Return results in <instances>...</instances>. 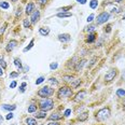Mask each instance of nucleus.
<instances>
[{
	"mask_svg": "<svg viewBox=\"0 0 125 125\" xmlns=\"http://www.w3.org/2000/svg\"><path fill=\"white\" fill-rule=\"evenodd\" d=\"M110 114H111V112H110L109 108H104V109L99 110L98 112L96 113V120L98 122L106 121V120L110 117Z\"/></svg>",
	"mask_w": 125,
	"mask_h": 125,
	"instance_id": "1",
	"label": "nucleus"
},
{
	"mask_svg": "<svg viewBox=\"0 0 125 125\" xmlns=\"http://www.w3.org/2000/svg\"><path fill=\"white\" fill-rule=\"evenodd\" d=\"M54 106V103H53L52 99H49V98H45V99H42L40 101V109L42 111H48V110H51Z\"/></svg>",
	"mask_w": 125,
	"mask_h": 125,
	"instance_id": "2",
	"label": "nucleus"
},
{
	"mask_svg": "<svg viewBox=\"0 0 125 125\" xmlns=\"http://www.w3.org/2000/svg\"><path fill=\"white\" fill-rule=\"evenodd\" d=\"M52 94H53V90L49 86L42 87V89H40L38 92V96H40V97H49Z\"/></svg>",
	"mask_w": 125,
	"mask_h": 125,
	"instance_id": "3",
	"label": "nucleus"
},
{
	"mask_svg": "<svg viewBox=\"0 0 125 125\" xmlns=\"http://www.w3.org/2000/svg\"><path fill=\"white\" fill-rule=\"evenodd\" d=\"M72 94V91H71L69 87L67 86H62V89H59L58 91V98H64V97H69Z\"/></svg>",
	"mask_w": 125,
	"mask_h": 125,
	"instance_id": "4",
	"label": "nucleus"
},
{
	"mask_svg": "<svg viewBox=\"0 0 125 125\" xmlns=\"http://www.w3.org/2000/svg\"><path fill=\"white\" fill-rule=\"evenodd\" d=\"M109 16L110 14L108 12H103L101 14H99L98 16H97V25H100V24H104V23H106L108 20H109Z\"/></svg>",
	"mask_w": 125,
	"mask_h": 125,
	"instance_id": "5",
	"label": "nucleus"
},
{
	"mask_svg": "<svg viewBox=\"0 0 125 125\" xmlns=\"http://www.w3.org/2000/svg\"><path fill=\"white\" fill-rule=\"evenodd\" d=\"M115 76H117V70H115V69H111L109 72L105 76V80L106 81H111L115 78Z\"/></svg>",
	"mask_w": 125,
	"mask_h": 125,
	"instance_id": "6",
	"label": "nucleus"
},
{
	"mask_svg": "<svg viewBox=\"0 0 125 125\" xmlns=\"http://www.w3.org/2000/svg\"><path fill=\"white\" fill-rule=\"evenodd\" d=\"M39 18H40V12H39L38 10H35L34 12L31 13V22L34 23V24H36L37 22L39 21Z\"/></svg>",
	"mask_w": 125,
	"mask_h": 125,
	"instance_id": "7",
	"label": "nucleus"
},
{
	"mask_svg": "<svg viewBox=\"0 0 125 125\" xmlns=\"http://www.w3.org/2000/svg\"><path fill=\"white\" fill-rule=\"evenodd\" d=\"M58 40L61 42H69L71 40V37L68 34H62L58 36Z\"/></svg>",
	"mask_w": 125,
	"mask_h": 125,
	"instance_id": "8",
	"label": "nucleus"
},
{
	"mask_svg": "<svg viewBox=\"0 0 125 125\" xmlns=\"http://www.w3.org/2000/svg\"><path fill=\"white\" fill-rule=\"evenodd\" d=\"M17 45V41H15V40H11L10 42L8 43V45H7V48H6V50H7V52H11V51H13L14 50V48Z\"/></svg>",
	"mask_w": 125,
	"mask_h": 125,
	"instance_id": "9",
	"label": "nucleus"
},
{
	"mask_svg": "<svg viewBox=\"0 0 125 125\" xmlns=\"http://www.w3.org/2000/svg\"><path fill=\"white\" fill-rule=\"evenodd\" d=\"M32 11H35V4L32 2H29L26 7V14H31Z\"/></svg>",
	"mask_w": 125,
	"mask_h": 125,
	"instance_id": "10",
	"label": "nucleus"
},
{
	"mask_svg": "<svg viewBox=\"0 0 125 125\" xmlns=\"http://www.w3.org/2000/svg\"><path fill=\"white\" fill-rule=\"evenodd\" d=\"M85 95H86L85 91H81L80 93L77 94V96H76V98H75V101H80V100H82V99L85 97Z\"/></svg>",
	"mask_w": 125,
	"mask_h": 125,
	"instance_id": "11",
	"label": "nucleus"
},
{
	"mask_svg": "<svg viewBox=\"0 0 125 125\" xmlns=\"http://www.w3.org/2000/svg\"><path fill=\"white\" fill-rule=\"evenodd\" d=\"M85 62H86V61H85V59H83V61H81V62H77V66L75 67V70H76V71H80L81 69H82V67L85 65Z\"/></svg>",
	"mask_w": 125,
	"mask_h": 125,
	"instance_id": "12",
	"label": "nucleus"
},
{
	"mask_svg": "<svg viewBox=\"0 0 125 125\" xmlns=\"http://www.w3.org/2000/svg\"><path fill=\"white\" fill-rule=\"evenodd\" d=\"M39 32H40L41 36H48L50 34V28H48V27H41L39 29Z\"/></svg>",
	"mask_w": 125,
	"mask_h": 125,
	"instance_id": "13",
	"label": "nucleus"
},
{
	"mask_svg": "<svg viewBox=\"0 0 125 125\" xmlns=\"http://www.w3.org/2000/svg\"><path fill=\"white\" fill-rule=\"evenodd\" d=\"M87 118H89V113L87 112H83V113H80L78 117V120L79 121H85V120H87Z\"/></svg>",
	"mask_w": 125,
	"mask_h": 125,
	"instance_id": "14",
	"label": "nucleus"
},
{
	"mask_svg": "<svg viewBox=\"0 0 125 125\" xmlns=\"http://www.w3.org/2000/svg\"><path fill=\"white\" fill-rule=\"evenodd\" d=\"M62 118V115L58 114V113H53V114L50 117V120H54V121H56V120H61Z\"/></svg>",
	"mask_w": 125,
	"mask_h": 125,
	"instance_id": "15",
	"label": "nucleus"
},
{
	"mask_svg": "<svg viewBox=\"0 0 125 125\" xmlns=\"http://www.w3.org/2000/svg\"><path fill=\"white\" fill-rule=\"evenodd\" d=\"M36 117H37V119H44V118L47 117V114H45V111H40V112H37Z\"/></svg>",
	"mask_w": 125,
	"mask_h": 125,
	"instance_id": "16",
	"label": "nucleus"
},
{
	"mask_svg": "<svg viewBox=\"0 0 125 125\" xmlns=\"http://www.w3.org/2000/svg\"><path fill=\"white\" fill-rule=\"evenodd\" d=\"M26 123H27V125H36L37 121L35 119H32V118H28V119L26 120Z\"/></svg>",
	"mask_w": 125,
	"mask_h": 125,
	"instance_id": "17",
	"label": "nucleus"
},
{
	"mask_svg": "<svg viewBox=\"0 0 125 125\" xmlns=\"http://www.w3.org/2000/svg\"><path fill=\"white\" fill-rule=\"evenodd\" d=\"M96 39V34H91V35H89V38H87V42L89 43H91V42H93V41Z\"/></svg>",
	"mask_w": 125,
	"mask_h": 125,
	"instance_id": "18",
	"label": "nucleus"
},
{
	"mask_svg": "<svg viewBox=\"0 0 125 125\" xmlns=\"http://www.w3.org/2000/svg\"><path fill=\"white\" fill-rule=\"evenodd\" d=\"M14 65L17 67L18 69H22V62H21L20 58H15L14 59Z\"/></svg>",
	"mask_w": 125,
	"mask_h": 125,
	"instance_id": "19",
	"label": "nucleus"
},
{
	"mask_svg": "<svg viewBox=\"0 0 125 125\" xmlns=\"http://www.w3.org/2000/svg\"><path fill=\"white\" fill-rule=\"evenodd\" d=\"M15 106H10V105H3L2 106V109L3 110H14L15 109Z\"/></svg>",
	"mask_w": 125,
	"mask_h": 125,
	"instance_id": "20",
	"label": "nucleus"
},
{
	"mask_svg": "<svg viewBox=\"0 0 125 125\" xmlns=\"http://www.w3.org/2000/svg\"><path fill=\"white\" fill-rule=\"evenodd\" d=\"M117 95L119 97H123V96H125V90H123V89H119L117 91Z\"/></svg>",
	"mask_w": 125,
	"mask_h": 125,
	"instance_id": "21",
	"label": "nucleus"
},
{
	"mask_svg": "<svg viewBox=\"0 0 125 125\" xmlns=\"http://www.w3.org/2000/svg\"><path fill=\"white\" fill-rule=\"evenodd\" d=\"M90 6H91L92 9H96L97 6H98V1H97V0H92V1L90 2Z\"/></svg>",
	"mask_w": 125,
	"mask_h": 125,
	"instance_id": "22",
	"label": "nucleus"
},
{
	"mask_svg": "<svg viewBox=\"0 0 125 125\" xmlns=\"http://www.w3.org/2000/svg\"><path fill=\"white\" fill-rule=\"evenodd\" d=\"M71 15H72L71 13H58V14H57L58 17H70Z\"/></svg>",
	"mask_w": 125,
	"mask_h": 125,
	"instance_id": "23",
	"label": "nucleus"
},
{
	"mask_svg": "<svg viewBox=\"0 0 125 125\" xmlns=\"http://www.w3.org/2000/svg\"><path fill=\"white\" fill-rule=\"evenodd\" d=\"M34 42H35V40H34V39H32V40L30 41V43H29V45H28V47H26V48L24 49V52H27V51H28V50H30V49L32 48V45H34Z\"/></svg>",
	"mask_w": 125,
	"mask_h": 125,
	"instance_id": "24",
	"label": "nucleus"
},
{
	"mask_svg": "<svg viewBox=\"0 0 125 125\" xmlns=\"http://www.w3.org/2000/svg\"><path fill=\"white\" fill-rule=\"evenodd\" d=\"M29 26H30V21H29L28 18L24 20V27L25 28H29Z\"/></svg>",
	"mask_w": 125,
	"mask_h": 125,
	"instance_id": "25",
	"label": "nucleus"
},
{
	"mask_svg": "<svg viewBox=\"0 0 125 125\" xmlns=\"http://www.w3.org/2000/svg\"><path fill=\"white\" fill-rule=\"evenodd\" d=\"M36 110H37V108H36V106H34V105H31V106H29V107H28V112L29 113L35 112Z\"/></svg>",
	"mask_w": 125,
	"mask_h": 125,
	"instance_id": "26",
	"label": "nucleus"
},
{
	"mask_svg": "<svg viewBox=\"0 0 125 125\" xmlns=\"http://www.w3.org/2000/svg\"><path fill=\"white\" fill-rule=\"evenodd\" d=\"M0 7H1L2 9H8L9 8V3L8 2H6V1H2L1 3H0Z\"/></svg>",
	"mask_w": 125,
	"mask_h": 125,
	"instance_id": "27",
	"label": "nucleus"
},
{
	"mask_svg": "<svg viewBox=\"0 0 125 125\" xmlns=\"http://www.w3.org/2000/svg\"><path fill=\"white\" fill-rule=\"evenodd\" d=\"M80 83H81V81H80V80H77V81H76V82H73L72 84H71V86H72L73 89H76V87H77L78 85L80 84Z\"/></svg>",
	"mask_w": 125,
	"mask_h": 125,
	"instance_id": "28",
	"label": "nucleus"
},
{
	"mask_svg": "<svg viewBox=\"0 0 125 125\" xmlns=\"http://www.w3.org/2000/svg\"><path fill=\"white\" fill-rule=\"evenodd\" d=\"M64 80L65 81H72L73 80V77H72V76H65Z\"/></svg>",
	"mask_w": 125,
	"mask_h": 125,
	"instance_id": "29",
	"label": "nucleus"
},
{
	"mask_svg": "<svg viewBox=\"0 0 125 125\" xmlns=\"http://www.w3.org/2000/svg\"><path fill=\"white\" fill-rule=\"evenodd\" d=\"M43 81H44V77H40V78L38 79V80L36 81V84H37V85H38V84H40V83H42Z\"/></svg>",
	"mask_w": 125,
	"mask_h": 125,
	"instance_id": "30",
	"label": "nucleus"
},
{
	"mask_svg": "<svg viewBox=\"0 0 125 125\" xmlns=\"http://www.w3.org/2000/svg\"><path fill=\"white\" fill-rule=\"evenodd\" d=\"M57 66H58V65H57V62H52V64L50 65V68L53 70V69H56Z\"/></svg>",
	"mask_w": 125,
	"mask_h": 125,
	"instance_id": "31",
	"label": "nucleus"
},
{
	"mask_svg": "<svg viewBox=\"0 0 125 125\" xmlns=\"http://www.w3.org/2000/svg\"><path fill=\"white\" fill-rule=\"evenodd\" d=\"M0 66H1V68H6L7 67V64H6V62L3 61V59H0Z\"/></svg>",
	"mask_w": 125,
	"mask_h": 125,
	"instance_id": "32",
	"label": "nucleus"
},
{
	"mask_svg": "<svg viewBox=\"0 0 125 125\" xmlns=\"http://www.w3.org/2000/svg\"><path fill=\"white\" fill-rule=\"evenodd\" d=\"M50 82L52 83V84H54V85H57V84H58V82L56 81V79H54V78H51V79H50Z\"/></svg>",
	"mask_w": 125,
	"mask_h": 125,
	"instance_id": "33",
	"label": "nucleus"
},
{
	"mask_svg": "<svg viewBox=\"0 0 125 125\" xmlns=\"http://www.w3.org/2000/svg\"><path fill=\"white\" fill-rule=\"evenodd\" d=\"M86 30L89 31V32L94 31V30H95V26H93V25H92V26H89V27H87V29H86Z\"/></svg>",
	"mask_w": 125,
	"mask_h": 125,
	"instance_id": "34",
	"label": "nucleus"
},
{
	"mask_svg": "<svg viewBox=\"0 0 125 125\" xmlns=\"http://www.w3.org/2000/svg\"><path fill=\"white\" fill-rule=\"evenodd\" d=\"M6 28H7V24H3V26H2L1 28H0V35L3 34V31L6 30Z\"/></svg>",
	"mask_w": 125,
	"mask_h": 125,
	"instance_id": "35",
	"label": "nucleus"
},
{
	"mask_svg": "<svg viewBox=\"0 0 125 125\" xmlns=\"http://www.w3.org/2000/svg\"><path fill=\"white\" fill-rule=\"evenodd\" d=\"M25 87H26V83H23V84L22 85H21V92H22V93H23V92H24L25 91Z\"/></svg>",
	"mask_w": 125,
	"mask_h": 125,
	"instance_id": "36",
	"label": "nucleus"
},
{
	"mask_svg": "<svg viewBox=\"0 0 125 125\" xmlns=\"http://www.w3.org/2000/svg\"><path fill=\"white\" fill-rule=\"evenodd\" d=\"M70 113H71V110L70 109H67L66 111H65V117H69Z\"/></svg>",
	"mask_w": 125,
	"mask_h": 125,
	"instance_id": "37",
	"label": "nucleus"
},
{
	"mask_svg": "<svg viewBox=\"0 0 125 125\" xmlns=\"http://www.w3.org/2000/svg\"><path fill=\"white\" fill-rule=\"evenodd\" d=\"M93 18H94V14H91L89 17H87V22H92V21H93Z\"/></svg>",
	"mask_w": 125,
	"mask_h": 125,
	"instance_id": "38",
	"label": "nucleus"
},
{
	"mask_svg": "<svg viewBox=\"0 0 125 125\" xmlns=\"http://www.w3.org/2000/svg\"><path fill=\"white\" fill-rule=\"evenodd\" d=\"M15 86H16V81H13V82L10 84V87H11V89H14Z\"/></svg>",
	"mask_w": 125,
	"mask_h": 125,
	"instance_id": "39",
	"label": "nucleus"
},
{
	"mask_svg": "<svg viewBox=\"0 0 125 125\" xmlns=\"http://www.w3.org/2000/svg\"><path fill=\"white\" fill-rule=\"evenodd\" d=\"M17 76H18V73H17V72H12V73L10 75V77H11V78H16Z\"/></svg>",
	"mask_w": 125,
	"mask_h": 125,
	"instance_id": "40",
	"label": "nucleus"
},
{
	"mask_svg": "<svg viewBox=\"0 0 125 125\" xmlns=\"http://www.w3.org/2000/svg\"><path fill=\"white\" fill-rule=\"evenodd\" d=\"M12 118H13V113H11V112L7 115V120H10V119H12Z\"/></svg>",
	"mask_w": 125,
	"mask_h": 125,
	"instance_id": "41",
	"label": "nucleus"
},
{
	"mask_svg": "<svg viewBox=\"0 0 125 125\" xmlns=\"http://www.w3.org/2000/svg\"><path fill=\"white\" fill-rule=\"evenodd\" d=\"M78 2H80L81 4H84V3H86V0H77Z\"/></svg>",
	"mask_w": 125,
	"mask_h": 125,
	"instance_id": "42",
	"label": "nucleus"
},
{
	"mask_svg": "<svg viewBox=\"0 0 125 125\" xmlns=\"http://www.w3.org/2000/svg\"><path fill=\"white\" fill-rule=\"evenodd\" d=\"M3 73H4L3 68H0V77H1V76H3Z\"/></svg>",
	"mask_w": 125,
	"mask_h": 125,
	"instance_id": "43",
	"label": "nucleus"
},
{
	"mask_svg": "<svg viewBox=\"0 0 125 125\" xmlns=\"http://www.w3.org/2000/svg\"><path fill=\"white\" fill-rule=\"evenodd\" d=\"M39 1H40V3H41V4H45V3H47L48 0H39Z\"/></svg>",
	"mask_w": 125,
	"mask_h": 125,
	"instance_id": "44",
	"label": "nucleus"
},
{
	"mask_svg": "<svg viewBox=\"0 0 125 125\" xmlns=\"http://www.w3.org/2000/svg\"><path fill=\"white\" fill-rule=\"evenodd\" d=\"M48 125H59L57 122H52V123H49Z\"/></svg>",
	"mask_w": 125,
	"mask_h": 125,
	"instance_id": "45",
	"label": "nucleus"
},
{
	"mask_svg": "<svg viewBox=\"0 0 125 125\" xmlns=\"http://www.w3.org/2000/svg\"><path fill=\"white\" fill-rule=\"evenodd\" d=\"M21 11H22V9L20 8V9L17 10V16H18V15H21Z\"/></svg>",
	"mask_w": 125,
	"mask_h": 125,
	"instance_id": "46",
	"label": "nucleus"
},
{
	"mask_svg": "<svg viewBox=\"0 0 125 125\" xmlns=\"http://www.w3.org/2000/svg\"><path fill=\"white\" fill-rule=\"evenodd\" d=\"M2 122H3V118L0 115V124H2Z\"/></svg>",
	"mask_w": 125,
	"mask_h": 125,
	"instance_id": "47",
	"label": "nucleus"
},
{
	"mask_svg": "<svg viewBox=\"0 0 125 125\" xmlns=\"http://www.w3.org/2000/svg\"><path fill=\"white\" fill-rule=\"evenodd\" d=\"M122 79H123V80L125 81V71L123 72V75H122Z\"/></svg>",
	"mask_w": 125,
	"mask_h": 125,
	"instance_id": "48",
	"label": "nucleus"
},
{
	"mask_svg": "<svg viewBox=\"0 0 125 125\" xmlns=\"http://www.w3.org/2000/svg\"><path fill=\"white\" fill-rule=\"evenodd\" d=\"M122 0H115V2H121Z\"/></svg>",
	"mask_w": 125,
	"mask_h": 125,
	"instance_id": "49",
	"label": "nucleus"
},
{
	"mask_svg": "<svg viewBox=\"0 0 125 125\" xmlns=\"http://www.w3.org/2000/svg\"><path fill=\"white\" fill-rule=\"evenodd\" d=\"M11 1H13V2H16V1H17V0H11Z\"/></svg>",
	"mask_w": 125,
	"mask_h": 125,
	"instance_id": "50",
	"label": "nucleus"
},
{
	"mask_svg": "<svg viewBox=\"0 0 125 125\" xmlns=\"http://www.w3.org/2000/svg\"><path fill=\"white\" fill-rule=\"evenodd\" d=\"M123 20H125V15H124V16H123Z\"/></svg>",
	"mask_w": 125,
	"mask_h": 125,
	"instance_id": "51",
	"label": "nucleus"
},
{
	"mask_svg": "<svg viewBox=\"0 0 125 125\" xmlns=\"http://www.w3.org/2000/svg\"><path fill=\"white\" fill-rule=\"evenodd\" d=\"M124 107H125V100H124Z\"/></svg>",
	"mask_w": 125,
	"mask_h": 125,
	"instance_id": "52",
	"label": "nucleus"
},
{
	"mask_svg": "<svg viewBox=\"0 0 125 125\" xmlns=\"http://www.w3.org/2000/svg\"><path fill=\"white\" fill-rule=\"evenodd\" d=\"M40 125H43V124H40Z\"/></svg>",
	"mask_w": 125,
	"mask_h": 125,
	"instance_id": "53",
	"label": "nucleus"
}]
</instances>
